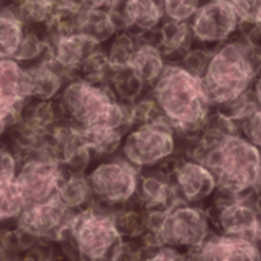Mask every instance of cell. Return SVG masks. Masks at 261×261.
I'll use <instances>...</instances> for the list:
<instances>
[{
	"mask_svg": "<svg viewBox=\"0 0 261 261\" xmlns=\"http://www.w3.org/2000/svg\"><path fill=\"white\" fill-rule=\"evenodd\" d=\"M88 8H111L115 10L121 4V0H86Z\"/></svg>",
	"mask_w": 261,
	"mask_h": 261,
	"instance_id": "obj_37",
	"label": "cell"
},
{
	"mask_svg": "<svg viewBox=\"0 0 261 261\" xmlns=\"http://www.w3.org/2000/svg\"><path fill=\"white\" fill-rule=\"evenodd\" d=\"M56 243L48 240H37L31 247H28L20 258L23 261H53L56 253Z\"/></svg>",
	"mask_w": 261,
	"mask_h": 261,
	"instance_id": "obj_33",
	"label": "cell"
},
{
	"mask_svg": "<svg viewBox=\"0 0 261 261\" xmlns=\"http://www.w3.org/2000/svg\"><path fill=\"white\" fill-rule=\"evenodd\" d=\"M74 31L105 46L111 39L123 30L120 14L111 8H85L72 16Z\"/></svg>",
	"mask_w": 261,
	"mask_h": 261,
	"instance_id": "obj_17",
	"label": "cell"
},
{
	"mask_svg": "<svg viewBox=\"0 0 261 261\" xmlns=\"http://www.w3.org/2000/svg\"><path fill=\"white\" fill-rule=\"evenodd\" d=\"M0 261H5V259H0Z\"/></svg>",
	"mask_w": 261,
	"mask_h": 261,
	"instance_id": "obj_43",
	"label": "cell"
},
{
	"mask_svg": "<svg viewBox=\"0 0 261 261\" xmlns=\"http://www.w3.org/2000/svg\"><path fill=\"white\" fill-rule=\"evenodd\" d=\"M250 91H252V95H253L255 101L258 103V106H261V69H259V72H258V75H256Z\"/></svg>",
	"mask_w": 261,
	"mask_h": 261,
	"instance_id": "obj_38",
	"label": "cell"
},
{
	"mask_svg": "<svg viewBox=\"0 0 261 261\" xmlns=\"http://www.w3.org/2000/svg\"><path fill=\"white\" fill-rule=\"evenodd\" d=\"M123 30L149 37L165 20L163 0H121L117 8Z\"/></svg>",
	"mask_w": 261,
	"mask_h": 261,
	"instance_id": "obj_16",
	"label": "cell"
},
{
	"mask_svg": "<svg viewBox=\"0 0 261 261\" xmlns=\"http://www.w3.org/2000/svg\"><path fill=\"white\" fill-rule=\"evenodd\" d=\"M11 256V229L0 224V259H8Z\"/></svg>",
	"mask_w": 261,
	"mask_h": 261,
	"instance_id": "obj_35",
	"label": "cell"
},
{
	"mask_svg": "<svg viewBox=\"0 0 261 261\" xmlns=\"http://www.w3.org/2000/svg\"><path fill=\"white\" fill-rule=\"evenodd\" d=\"M33 100L27 66L13 57H0V127H13L27 103Z\"/></svg>",
	"mask_w": 261,
	"mask_h": 261,
	"instance_id": "obj_12",
	"label": "cell"
},
{
	"mask_svg": "<svg viewBox=\"0 0 261 261\" xmlns=\"http://www.w3.org/2000/svg\"><path fill=\"white\" fill-rule=\"evenodd\" d=\"M145 261H186V258L180 252L165 247V249H160L159 252H155L154 255L148 256Z\"/></svg>",
	"mask_w": 261,
	"mask_h": 261,
	"instance_id": "obj_36",
	"label": "cell"
},
{
	"mask_svg": "<svg viewBox=\"0 0 261 261\" xmlns=\"http://www.w3.org/2000/svg\"><path fill=\"white\" fill-rule=\"evenodd\" d=\"M62 117L89 130L97 127L117 129L126 136L136 126L134 103L117 100L106 85H97L80 77L66 82L57 97Z\"/></svg>",
	"mask_w": 261,
	"mask_h": 261,
	"instance_id": "obj_2",
	"label": "cell"
},
{
	"mask_svg": "<svg viewBox=\"0 0 261 261\" xmlns=\"http://www.w3.org/2000/svg\"><path fill=\"white\" fill-rule=\"evenodd\" d=\"M203 0H163L165 19L177 22H191Z\"/></svg>",
	"mask_w": 261,
	"mask_h": 261,
	"instance_id": "obj_30",
	"label": "cell"
},
{
	"mask_svg": "<svg viewBox=\"0 0 261 261\" xmlns=\"http://www.w3.org/2000/svg\"><path fill=\"white\" fill-rule=\"evenodd\" d=\"M212 51H214V49H211V48H207V46L194 43V46L189 48V49L181 56V59L178 60V63H180L185 69H188L189 72H192L194 75L203 79V75H204V72H206V68H207V65H209Z\"/></svg>",
	"mask_w": 261,
	"mask_h": 261,
	"instance_id": "obj_29",
	"label": "cell"
},
{
	"mask_svg": "<svg viewBox=\"0 0 261 261\" xmlns=\"http://www.w3.org/2000/svg\"><path fill=\"white\" fill-rule=\"evenodd\" d=\"M57 198L72 212H79L94 203V194L86 174H65Z\"/></svg>",
	"mask_w": 261,
	"mask_h": 261,
	"instance_id": "obj_23",
	"label": "cell"
},
{
	"mask_svg": "<svg viewBox=\"0 0 261 261\" xmlns=\"http://www.w3.org/2000/svg\"><path fill=\"white\" fill-rule=\"evenodd\" d=\"M243 25H252L256 22L261 11V0H230Z\"/></svg>",
	"mask_w": 261,
	"mask_h": 261,
	"instance_id": "obj_34",
	"label": "cell"
},
{
	"mask_svg": "<svg viewBox=\"0 0 261 261\" xmlns=\"http://www.w3.org/2000/svg\"><path fill=\"white\" fill-rule=\"evenodd\" d=\"M27 71L31 95L36 100H56L68 82L66 75L49 60V57L27 66Z\"/></svg>",
	"mask_w": 261,
	"mask_h": 261,
	"instance_id": "obj_19",
	"label": "cell"
},
{
	"mask_svg": "<svg viewBox=\"0 0 261 261\" xmlns=\"http://www.w3.org/2000/svg\"><path fill=\"white\" fill-rule=\"evenodd\" d=\"M48 54H49V40L45 34V30L28 27L13 59H16L23 66H30L42 62L43 59L48 57Z\"/></svg>",
	"mask_w": 261,
	"mask_h": 261,
	"instance_id": "obj_25",
	"label": "cell"
},
{
	"mask_svg": "<svg viewBox=\"0 0 261 261\" xmlns=\"http://www.w3.org/2000/svg\"><path fill=\"white\" fill-rule=\"evenodd\" d=\"M145 224L157 244L195 247L209 235L207 214L186 201H178L168 211H149Z\"/></svg>",
	"mask_w": 261,
	"mask_h": 261,
	"instance_id": "obj_7",
	"label": "cell"
},
{
	"mask_svg": "<svg viewBox=\"0 0 261 261\" xmlns=\"http://www.w3.org/2000/svg\"><path fill=\"white\" fill-rule=\"evenodd\" d=\"M142 171L127 162L120 152L100 159L86 172L94 200L103 206L126 204L137 197Z\"/></svg>",
	"mask_w": 261,
	"mask_h": 261,
	"instance_id": "obj_8",
	"label": "cell"
},
{
	"mask_svg": "<svg viewBox=\"0 0 261 261\" xmlns=\"http://www.w3.org/2000/svg\"><path fill=\"white\" fill-rule=\"evenodd\" d=\"M74 214L56 195L46 201L27 206L14 226L39 240L59 243L66 240Z\"/></svg>",
	"mask_w": 261,
	"mask_h": 261,
	"instance_id": "obj_11",
	"label": "cell"
},
{
	"mask_svg": "<svg viewBox=\"0 0 261 261\" xmlns=\"http://www.w3.org/2000/svg\"><path fill=\"white\" fill-rule=\"evenodd\" d=\"M5 261H23L20 256H13V258H8V259H5Z\"/></svg>",
	"mask_w": 261,
	"mask_h": 261,
	"instance_id": "obj_40",
	"label": "cell"
},
{
	"mask_svg": "<svg viewBox=\"0 0 261 261\" xmlns=\"http://www.w3.org/2000/svg\"><path fill=\"white\" fill-rule=\"evenodd\" d=\"M189 25L195 43L214 49L238 36L241 20L230 0H203Z\"/></svg>",
	"mask_w": 261,
	"mask_h": 261,
	"instance_id": "obj_10",
	"label": "cell"
},
{
	"mask_svg": "<svg viewBox=\"0 0 261 261\" xmlns=\"http://www.w3.org/2000/svg\"><path fill=\"white\" fill-rule=\"evenodd\" d=\"M25 207L16 178H0V224H14Z\"/></svg>",
	"mask_w": 261,
	"mask_h": 261,
	"instance_id": "obj_27",
	"label": "cell"
},
{
	"mask_svg": "<svg viewBox=\"0 0 261 261\" xmlns=\"http://www.w3.org/2000/svg\"><path fill=\"white\" fill-rule=\"evenodd\" d=\"M255 23H256V27L261 30V11H259V14H258V19H256V22H255Z\"/></svg>",
	"mask_w": 261,
	"mask_h": 261,
	"instance_id": "obj_39",
	"label": "cell"
},
{
	"mask_svg": "<svg viewBox=\"0 0 261 261\" xmlns=\"http://www.w3.org/2000/svg\"><path fill=\"white\" fill-rule=\"evenodd\" d=\"M65 174L63 166L51 152H37L22 159L16 183L27 206L56 197Z\"/></svg>",
	"mask_w": 261,
	"mask_h": 261,
	"instance_id": "obj_9",
	"label": "cell"
},
{
	"mask_svg": "<svg viewBox=\"0 0 261 261\" xmlns=\"http://www.w3.org/2000/svg\"><path fill=\"white\" fill-rule=\"evenodd\" d=\"M65 241L71 243L80 261H117L124 249L114 215L94 206L74 214Z\"/></svg>",
	"mask_w": 261,
	"mask_h": 261,
	"instance_id": "obj_5",
	"label": "cell"
},
{
	"mask_svg": "<svg viewBox=\"0 0 261 261\" xmlns=\"http://www.w3.org/2000/svg\"><path fill=\"white\" fill-rule=\"evenodd\" d=\"M112 66L108 59L106 49L101 46L95 49L82 65L77 77L85 79L88 82L97 83V85H106L109 75H111Z\"/></svg>",
	"mask_w": 261,
	"mask_h": 261,
	"instance_id": "obj_28",
	"label": "cell"
},
{
	"mask_svg": "<svg viewBox=\"0 0 261 261\" xmlns=\"http://www.w3.org/2000/svg\"><path fill=\"white\" fill-rule=\"evenodd\" d=\"M20 166V157L10 143L0 142V178H16Z\"/></svg>",
	"mask_w": 261,
	"mask_h": 261,
	"instance_id": "obj_31",
	"label": "cell"
},
{
	"mask_svg": "<svg viewBox=\"0 0 261 261\" xmlns=\"http://www.w3.org/2000/svg\"><path fill=\"white\" fill-rule=\"evenodd\" d=\"M106 86L117 100L124 103H136L151 89L130 66L112 69Z\"/></svg>",
	"mask_w": 261,
	"mask_h": 261,
	"instance_id": "obj_22",
	"label": "cell"
},
{
	"mask_svg": "<svg viewBox=\"0 0 261 261\" xmlns=\"http://www.w3.org/2000/svg\"><path fill=\"white\" fill-rule=\"evenodd\" d=\"M241 134L261 151V106L256 108L240 126Z\"/></svg>",
	"mask_w": 261,
	"mask_h": 261,
	"instance_id": "obj_32",
	"label": "cell"
},
{
	"mask_svg": "<svg viewBox=\"0 0 261 261\" xmlns=\"http://www.w3.org/2000/svg\"><path fill=\"white\" fill-rule=\"evenodd\" d=\"M259 69L261 46L252 45L241 36L214 48L203 75L212 106H223L249 92Z\"/></svg>",
	"mask_w": 261,
	"mask_h": 261,
	"instance_id": "obj_3",
	"label": "cell"
},
{
	"mask_svg": "<svg viewBox=\"0 0 261 261\" xmlns=\"http://www.w3.org/2000/svg\"><path fill=\"white\" fill-rule=\"evenodd\" d=\"M256 244H258V247H261V232H259V238H258Z\"/></svg>",
	"mask_w": 261,
	"mask_h": 261,
	"instance_id": "obj_42",
	"label": "cell"
},
{
	"mask_svg": "<svg viewBox=\"0 0 261 261\" xmlns=\"http://www.w3.org/2000/svg\"><path fill=\"white\" fill-rule=\"evenodd\" d=\"M163 51L169 62H178L181 56L194 46L195 40L189 22H177L165 19L162 25L149 36Z\"/></svg>",
	"mask_w": 261,
	"mask_h": 261,
	"instance_id": "obj_18",
	"label": "cell"
},
{
	"mask_svg": "<svg viewBox=\"0 0 261 261\" xmlns=\"http://www.w3.org/2000/svg\"><path fill=\"white\" fill-rule=\"evenodd\" d=\"M14 5L25 23L36 28H46L63 14L57 0H16Z\"/></svg>",
	"mask_w": 261,
	"mask_h": 261,
	"instance_id": "obj_24",
	"label": "cell"
},
{
	"mask_svg": "<svg viewBox=\"0 0 261 261\" xmlns=\"http://www.w3.org/2000/svg\"><path fill=\"white\" fill-rule=\"evenodd\" d=\"M171 180L181 201L198 204L212 195L218 189L215 174L200 160L180 154L172 160Z\"/></svg>",
	"mask_w": 261,
	"mask_h": 261,
	"instance_id": "obj_13",
	"label": "cell"
},
{
	"mask_svg": "<svg viewBox=\"0 0 261 261\" xmlns=\"http://www.w3.org/2000/svg\"><path fill=\"white\" fill-rule=\"evenodd\" d=\"M256 192L261 195V178H259V183H258V188H256Z\"/></svg>",
	"mask_w": 261,
	"mask_h": 261,
	"instance_id": "obj_41",
	"label": "cell"
},
{
	"mask_svg": "<svg viewBox=\"0 0 261 261\" xmlns=\"http://www.w3.org/2000/svg\"><path fill=\"white\" fill-rule=\"evenodd\" d=\"M192 261H261L259 247L237 237H215L191 247Z\"/></svg>",
	"mask_w": 261,
	"mask_h": 261,
	"instance_id": "obj_15",
	"label": "cell"
},
{
	"mask_svg": "<svg viewBox=\"0 0 261 261\" xmlns=\"http://www.w3.org/2000/svg\"><path fill=\"white\" fill-rule=\"evenodd\" d=\"M101 48L91 39L72 31L49 40V60L66 75L68 80L77 77L83 62Z\"/></svg>",
	"mask_w": 261,
	"mask_h": 261,
	"instance_id": "obj_14",
	"label": "cell"
},
{
	"mask_svg": "<svg viewBox=\"0 0 261 261\" xmlns=\"http://www.w3.org/2000/svg\"><path fill=\"white\" fill-rule=\"evenodd\" d=\"M142 39H143V36L134 34L127 30H120L111 39V42L106 43L105 49H106V54H108L112 69L126 68L130 65V60H133V56L137 51Z\"/></svg>",
	"mask_w": 261,
	"mask_h": 261,
	"instance_id": "obj_26",
	"label": "cell"
},
{
	"mask_svg": "<svg viewBox=\"0 0 261 261\" xmlns=\"http://www.w3.org/2000/svg\"><path fill=\"white\" fill-rule=\"evenodd\" d=\"M194 159L204 163L215 174L218 189L244 195L255 192L258 188L261 151L243 134H235Z\"/></svg>",
	"mask_w": 261,
	"mask_h": 261,
	"instance_id": "obj_4",
	"label": "cell"
},
{
	"mask_svg": "<svg viewBox=\"0 0 261 261\" xmlns=\"http://www.w3.org/2000/svg\"><path fill=\"white\" fill-rule=\"evenodd\" d=\"M180 137L175 127L162 115L136 124L124 136L120 154L140 171L162 166L178 155Z\"/></svg>",
	"mask_w": 261,
	"mask_h": 261,
	"instance_id": "obj_6",
	"label": "cell"
},
{
	"mask_svg": "<svg viewBox=\"0 0 261 261\" xmlns=\"http://www.w3.org/2000/svg\"><path fill=\"white\" fill-rule=\"evenodd\" d=\"M27 30L14 4H0V57H14Z\"/></svg>",
	"mask_w": 261,
	"mask_h": 261,
	"instance_id": "obj_21",
	"label": "cell"
},
{
	"mask_svg": "<svg viewBox=\"0 0 261 261\" xmlns=\"http://www.w3.org/2000/svg\"><path fill=\"white\" fill-rule=\"evenodd\" d=\"M151 95L163 117L175 127L180 143H191L200 136L214 109L203 79L178 62L168 63L160 79L151 86Z\"/></svg>",
	"mask_w": 261,
	"mask_h": 261,
	"instance_id": "obj_1",
	"label": "cell"
},
{
	"mask_svg": "<svg viewBox=\"0 0 261 261\" xmlns=\"http://www.w3.org/2000/svg\"><path fill=\"white\" fill-rule=\"evenodd\" d=\"M169 60L149 37H143L130 60V68L151 88L166 69Z\"/></svg>",
	"mask_w": 261,
	"mask_h": 261,
	"instance_id": "obj_20",
	"label": "cell"
}]
</instances>
